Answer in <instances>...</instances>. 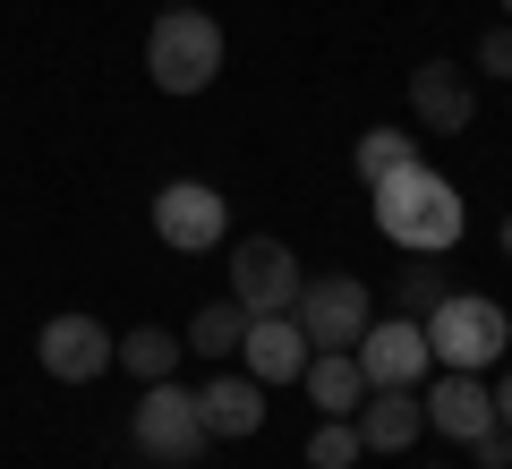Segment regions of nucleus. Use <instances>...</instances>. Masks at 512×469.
I'll return each instance as SVG.
<instances>
[{"label":"nucleus","instance_id":"nucleus-1","mask_svg":"<svg viewBox=\"0 0 512 469\" xmlns=\"http://www.w3.org/2000/svg\"><path fill=\"white\" fill-rule=\"evenodd\" d=\"M376 231L393 239V248H419V256L453 248V239H461V197H453V180L427 171V163L376 180Z\"/></svg>","mask_w":512,"mask_h":469},{"label":"nucleus","instance_id":"nucleus-2","mask_svg":"<svg viewBox=\"0 0 512 469\" xmlns=\"http://www.w3.org/2000/svg\"><path fill=\"white\" fill-rule=\"evenodd\" d=\"M146 69H154V86H163V94H205V86H214V69H222V26L205 18L197 0L163 9L154 35H146Z\"/></svg>","mask_w":512,"mask_h":469},{"label":"nucleus","instance_id":"nucleus-3","mask_svg":"<svg viewBox=\"0 0 512 469\" xmlns=\"http://www.w3.org/2000/svg\"><path fill=\"white\" fill-rule=\"evenodd\" d=\"M504 342H512V316L487 299V290H444L436 316H427V359L461 367V376H478Z\"/></svg>","mask_w":512,"mask_h":469},{"label":"nucleus","instance_id":"nucleus-4","mask_svg":"<svg viewBox=\"0 0 512 469\" xmlns=\"http://www.w3.org/2000/svg\"><path fill=\"white\" fill-rule=\"evenodd\" d=\"M128 435H137V452H146V461H163V469L205 461V444H214V435H205L197 393H188V384H171V376L137 393V418H128Z\"/></svg>","mask_w":512,"mask_h":469},{"label":"nucleus","instance_id":"nucleus-5","mask_svg":"<svg viewBox=\"0 0 512 469\" xmlns=\"http://www.w3.org/2000/svg\"><path fill=\"white\" fill-rule=\"evenodd\" d=\"M291 316H299V333H308V350H350L376 325V299H367L359 273H316V282H299Z\"/></svg>","mask_w":512,"mask_h":469},{"label":"nucleus","instance_id":"nucleus-6","mask_svg":"<svg viewBox=\"0 0 512 469\" xmlns=\"http://www.w3.org/2000/svg\"><path fill=\"white\" fill-rule=\"evenodd\" d=\"M231 299L248 307V316H291L299 299V256L282 248V239H231Z\"/></svg>","mask_w":512,"mask_h":469},{"label":"nucleus","instance_id":"nucleus-7","mask_svg":"<svg viewBox=\"0 0 512 469\" xmlns=\"http://www.w3.org/2000/svg\"><path fill=\"white\" fill-rule=\"evenodd\" d=\"M222 222H231L222 188H205V180H171V188H154V239H163V248L205 256V248H222Z\"/></svg>","mask_w":512,"mask_h":469},{"label":"nucleus","instance_id":"nucleus-8","mask_svg":"<svg viewBox=\"0 0 512 469\" xmlns=\"http://www.w3.org/2000/svg\"><path fill=\"white\" fill-rule=\"evenodd\" d=\"M111 350H120V333L94 325V316H77V307L35 333V359H43V376H52V384H94L111 367Z\"/></svg>","mask_w":512,"mask_h":469},{"label":"nucleus","instance_id":"nucleus-9","mask_svg":"<svg viewBox=\"0 0 512 469\" xmlns=\"http://www.w3.org/2000/svg\"><path fill=\"white\" fill-rule=\"evenodd\" d=\"M350 359H359L367 384H419L427 376V325L419 316H384V325H367L350 342Z\"/></svg>","mask_w":512,"mask_h":469},{"label":"nucleus","instance_id":"nucleus-10","mask_svg":"<svg viewBox=\"0 0 512 469\" xmlns=\"http://www.w3.org/2000/svg\"><path fill=\"white\" fill-rule=\"evenodd\" d=\"M410 111L427 120V137H461L478 111V86L470 69H453V60H427V69H410Z\"/></svg>","mask_w":512,"mask_h":469},{"label":"nucleus","instance_id":"nucleus-11","mask_svg":"<svg viewBox=\"0 0 512 469\" xmlns=\"http://www.w3.org/2000/svg\"><path fill=\"white\" fill-rule=\"evenodd\" d=\"M239 359H248L256 384H299L308 376V333H299V316H248V342H239Z\"/></svg>","mask_w":512,"mask_h":469},{"label":"nucleus","instance_id":"nucleus-12","mask_svg":"<svg viewBox=\"0 0 512 469\" xmlns=\"http://www.w3.org/2000/svg\"><path fill=\"white\" fill-rule=\"evenodd\" d=\"M350 427H359L367 452H410V444H419V427H427V410H419L410 384H367V401L350 410Z\"/></svg>","mask_w":512,"mask_h":469},{"label":"nucleus","instance_id":"nucleus-13","mask_svg":"<svg viewBox=\"0 0 512 469\" xmlns=\"http://www.w3.org/2000/svg\"><path fill=\"white\" fill-rule=\"evenodd\" d=\"M419 410H427V427H436V435H453V444H470L478 427H495V393H487L478 376H461V367H444V376L427 384V401H419Z\"/></svg>","mask_w":512,"mask_h":469},{"label":"nucleus","instance_id":"nucleus-14","mask_svg":"<svg viewBox=\"0 0 512 469\" xmlns=\"http://www.w3.org/2000/svg\"><path fill=\"white\" fill-rule=\"evenodd\" d=\"M197 410H205V435H256L265 427V384L256 376H214V384H197Z\"/></svg>","mask_w":512,"mask_h":469},{"label":"nucleus","instance_id":"nucleus-15","mask_svg":"<svg viewBox=\"0 0 512 469\" xmlns=\"http://www.w3.org/2000/svg\"><path fill=\"white\" fill-rule=\"evenodd\" d=\"M299 384H308V401H316L325 418H350V410L367 401V376H359V359H350V350H316Z\"/></svg>","mask_w":512,"mask_h":469},{"label":"nucleus","instance_id":"nucleus-16","mask_svg":"<svg viewBox=\"0 0 512 469\" xmlns=\"http://www.w3.org/2000/svg\"><path fill=\"white\" fill-rule=\"evenodd\" d=\"M180 342L188 350H197V359H239V342H248V307H239V299H214V307H197V325H188L180 333Z\"/></svg>","mask_w":512,"mask_h":469},{"label":"nucleus","instance_id":"nucleus-17","mask_svg":"<svg viewBox=\"0 0 512 469\" xmlns=\"http://www.w3.org/2000/svg\"><path fill=\"white\" fill-rule=\"evenodd\" d=\"M180 333H163V325H137V333H120V350H111V367H128L137 384H163L171 367H180Z\"/></svg>","mask_w":512,"mask_h":469},{"label":"nucleus","instance_id":"nucleus-18","mask_svg":"<svg viewBox=\"0 0 512 469\" xmlns=\"http://www.w3.org/2000/svg\"><path fill=\"white\" fill-rule=\"evenodd\" d=\"M419 163V137H410V128H367L359 137V180L376 188V180H393V171H410Z\"/></svg>","mask_w":512,"mask_h":469},{"label":"nucleus","instance_id":"nucleus-19","mask_svg":"<svg viewBox=\"0 0 512 469\" xmlns=\"http://www.w3.org/2000/svg\"><path fill=\"white\" fill-rule=\"evenodd\" d=\"M359 427H350V418H325V427H316L308 435V469H350V461H359Z\"/></svg>","mask_w":512,"mask_h":469},{"label":"nucleus","instance_id":"nucleus-20","mask_svg":"<svg viewBox=\"0 0 512 469\" xmlns=\"http://www.w3.org/2000/svg\"><path fill=\"white\" fill-rule=\"evenodd\" d=\"M436 299H444V282H436V273H402V316H419V325H427V316H436Z\"/></svg>","mask_w":512,"mask_h":469},{"label":"nucleus","instance_id":"nucleus-21","mask_svg":"<svg viewBox=\"0 0 512 469\" xmlns=\"http://www.w3.org/2000/svg\"><path fill=\"white\" fill-rule=\"evenodd\" d=\"M470 461L478 469H512V427H478L470 435Z\"/></svg>","mask_w":512,"mask_h":469},{"label":"nucleus","instance_id":"nucleus-22","mask_svg":"<svg viewBox=\"0 0 512 469\" xmlns=\"http://www.w3.org/2000/svg\"><path fill=\"white\" fill-rule=\"evenodd\" d=\"M478 69H487V77H512V26H487V35H478Z\"/></svg>","mask_w":512,"mask_h":469},{"label":"nucleus","instance_id":"nucleus-23","mask_svg":"<svg viewBox=\"0 0 512 469\" xmlns=\"http://www.w3.org/2000/svg\"><path fill=\"white\" fill-rule=\"evenodd\" d=\"M495 427H512V367L495 376Z\"/></svg>","mask_w":512,"mask_h":469},{"label":"nucleus","instance_id":"nucleus-24","mask_svg":"<svg viewBox=\"0 0 512 469\" xmlns=\"http://www.w3.org/2000/svg\"><path fill=\"white\" fill-rule=\"evenodd\" d=\"M504 256H512V222H504Z\"/></svg>","mask_w":512,"mask_h":469},{"label":"nucleus","instance_id":"nucleus-25","mask_svg":"<svg viewBox=\"0 0 512 469\" xmlns=\"http://www.w3.org/2000/svg\"><path fill=\"white\" fill-rule=\"evenodd\" d=\"M504 18H512V0H504Z\"/></svg>","mask_w":512,"mask_h":469},{"label":"nucleus","instance_id":"nucleus-26","mask_svg":"<svg viewBox=\"0 0 512 469\" xmlns=\"http://www.w3.org/2000/svg\"><path fill=\"white\" fill-rule=\"evenodd\" d=\"M427 469H444V461H427Z\"/></svg>","mask_w":512,"mask_h":469},{"label":"nucleus","instance_id":"nucleus-27","mask_svg":"<svg viewBox=\"0 0 512 469\" xmlns=\"http://www.w3.org/2000/svg\"><path fill=\"white\" fill-rule=\"evenodd\" d=\"M171 9H180V0H171Z\"/></svg>","mask_w":512,"mask_h":469}]
</instances>
